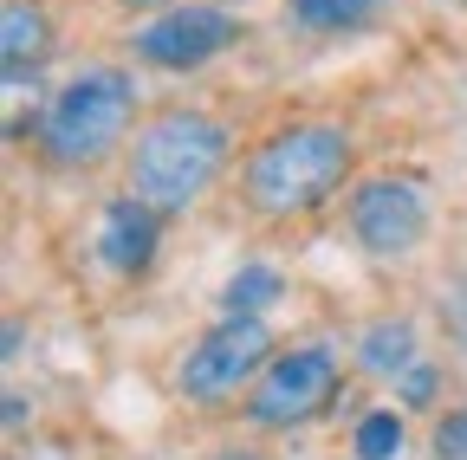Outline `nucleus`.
<instances>
[{
    "label": "nucleus",
    "instance_id": "obj_13",
    "mask_svg": "<svg viewBox=\"0 0 467 460\" xmlns=\"http://www.w3.org/2000/svg\"><path fill=\"white\" fill-rule=\"evenodd\" d=\"M266 299H279V279H273L266 266L234 272V285H227V305L241 312V318H260V305H266Z\"/></svg>",
    "mask_w": 467,
    "mask_h": 460
},
{
    "label": "nucleus",
    "instance_id": "obj_14",
    "mask_svg": "<svg viewBox=\"0 0 467 460\" xmlns=\"http://www.w3.org/2000/svg\"><path fill=\"white\" fill-rule=\"evenodd\" d=\"M435 454H441V460H461V454H467V415H448V422H441Z\"/></svg>",
    "mask_w": 467,
    "mask_h": 460
},
{
    "label": "nucleus",
    "instance_id": "obj_16",
    "mask_svg": "<svg viewBox=\"0 0 467 460\" xmlns=\"http://www.w3.org/2000/svg\"><path fill=\"white\" fill-rule=\"evenodd\" d=\"M221 460H266V454H221Z\"/></svg>",
    "mask_w": 467,
    "mask_h": 460
},
{
    "label": "nucleus",
    "instance_id": "obj_5",
    "mask_svg": "<svg viewBox=\"0 0 467 460\" xmlns=\"http://www.w3.org/2000/svg\"><path fill=\"white\" fill-rule=\"evenodd\" d=\"M331 395H337V363H331V351L306 343V351L273 357V363H266V376L254 383V422H266V428L312 422Z\"/></svg>",
    "mask_w": 467,
    "mask_h": 460
},
{
    "label": "nucleus",
    "instance_id": "obj_2",
    "mask_svg": "<svg viewBox=\"0 0 467 460\" xmlns=\"http://www.w3.org/2000/svg\"><path fill=\"white\" fill-rule=\"evenodd\" d=\"M350 169V137L337 124H292L260 143L247 162V201L266 214H306L318 208Z\"/></svg>",
    "mask_w": 467,
    "mask_h": 460
},
{
    "label": "nucleus",
    "instance_id": "obj_8",
    "mask_svg": "<svg viewBox=\"0 0 467 460\" xmlns=\"http://www.w3.org/2000/svg\"><path fill=\"white\" fill-rule=\"evenodd\" d=\"M156 208L150 201H137V195H124V201H110L104 208V227H98V247H104V260H110V272H143L150 266V253H156Z\"/></svg>",
    "mask_w": 467,
    "mask_h": 460
},
{
    "label": "nucleus",
    "instance_id": "obj_7",
    "mask_svg": "<svg viewBox=\"0 0 467 460\" xmlns=\"http://www.w3.org/2000/svg\"><path fill=\"white\" fill-rule=\"evenodd\" d=\"M227 39H234V20L221 7H175V14H162L137 33V52L156 66H202Z\"/></svg>",
    "mask_w": 467,
    "mask_h": 460
},
{
    "label": "nucleus",
    "instance_id": "obj_4",
    "mask_svg": "<svg viewBox=\"0 0 467 460\" xmlns=\"http://www.w3.org/2000/svg\"><path fill=\"white\" fill-rule=\"evenodd\" d=\"M273 357V331L260 318H221L195 351L182 357V395L189 402H227L241 383L260 376V363Z\"/></svg>",
    "mask_w": 467,
    "mask_h": 460
},
{
    "label": "nucleus",
    "instance_id": "obj_3",
    "mask_svg": "<svg viewBox=\"0 0 467 460\" xmlns=\"http://www.w3.org/2000/svg\"><path fill=\"white\" fill-rule=\"evenodd\" d=\"M130 110H137L130 78L110 72V66H91V72H78L66 91L52 97L39 137H46V149L58 162H98L117 137L130 130Z\"/></svg>",
    "mask_w": 467,
    "mask_h": 460
},
{
    "label": "nucleus",
    "instance_id": "obj_17",
    "mask_svg": "<svg viewBox=\"0 0 467 460\" xmlns=\"http://www.w3.org/2000/svg\"><path fill=\"white\" fill-rule=\"evenodd\" d=\"M130 7H156V0H130Z\"/></svg>",
    "mask_w": 467,
    "mask_h": 460
},
{
    "label": "nucleus",
    "instance_id": "obj_15",
    "mask_svg": "<svg viewBox=\"0 0 467 460\" xmlns=\"http://www.w3.org/2000/svg\"><path fill=\"white\" fill-rule=\"evenodd\" d=\"M402 389H409V395H416V402H422V395L435 389V376H429V370H402Z\"/></svg>",
    "mask_w": 467,
    "mask_h": 460
},
{
    "label": "nucleus",
    "instance_id": "obj_6",
    "mask_svg": "<svg viewBox=\"0 0 467 460\" xmlns=\"http://www.w3.org/2000/svg\"><path fill=\"white\" fill-rule=\"evenodd\" d=\"M350 234H358L370 253H383V260L409 253V247L429 234V201H422V189L402 182V176L364 182L358 201H350Z\"/></svg>",
    "mask_w": 467,
    "mask_h": 460
},
{
    "label": "nucleus",
    "instance_id": "obj_12",
    "mask_svg": "<svg viewBox=\"0 0 467 460\" xmlns=\"http://www.w3.org/2000/svg\"><path fill=\"white\" fill-rule=\"evenodd\" d=\"M370 14V0H292V20L312 26V33H337V26H358Z\"/></svg>",
    "mask_w": 467,
    "mask_h": 460
},
{
    "label": "nucleus",
    "instance_id": "obj_11",
    "mask_svg": "<svg viewBox=\"0 0 467 460\" xmlns=\"http://www.w3.org/2000/svg\"><path fill=\"white\" fill-rule=\"evenodd\" d=\"M358 460H396L402 454V415L396 409H377V415H364L358 422Z\"/></svg>",
    "mask_w": 467,
    "mask_h": 460
},
{
    "label": "nucleus",
    "instance_id": "obj_1",
    "mask_svg": "<svg viewBox=\"0 0 467 460\" xmlns=\"http://www.w3.org/2000/svg\"><path fill=\"white\" fill-rule=\"evenodd\" d=\"M221 156H227V137H221L214 118H202V110H169V118H156L137 137L130 195L150 201L156 214H175V208L208 195V182L221 176Z\"/></svg>",
    "mask_w": 467,
    "mask_h": 460
},
{
    "label": "nucleus",
    "instance_id": "obj_10",
    "mask_svg": "<svg viewBox=\"0 0 467 460\" xmlns=\"http://www.w3.org/2000/svg\"><path fill=\"white\" fill-rule=\"evenodd\" d=\"M364 363H370V370H383V376L416 370V337H409L402 324H377V331L364 337Z\"/></svg>",
    "mask_w": 467,
    "mask_h": 460
},
{
    "label": "nucleus",
    "instance_id": "obj_9",
    "mask_svg": "<svg viewBox=\"0 0 467 460\" xmlns=\"http://www.w3.org/2000/svg\"><path fill=\"white\" fill-rule=\"evenodd\" d=\"M46 52V14L33 0H7V20H0V59H7V78H26V66Z\"/></svg>",
    "mask_w": 467,
    "mask_h": 460
}]
</instances>
